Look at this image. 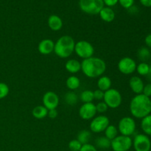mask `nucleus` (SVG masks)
<instances>
[{"mask_svg": "<svg viewBox=\"0 0 151 151\" xmlns=\"http://www.w3.org/2000/svg\"><path fill=\"white\" fill-rule=\"evenodd\" d=\"M106 63L102 58L97 57L88 58L81 62V71L89 78H97L105 73Z\"/></svg>", "mask_w": 151, "mask_h": 151, "instance_id": "obj_1", "label": "nucleus"}, {"mask_svg": "<svg viewBox=\"0 0 151 151\" xmlns=\"http://www.w3.org/2000/svg\"><path fill=\"white\" fill-rule=\"evenodd\" d=\"M129 109L134 117L143 119L151 113L150 98L143 94H137L131 100Z\"/></svg>", "mask_w": 151, "mask_h": 151, "instance_id": "obj_2", "label": "nucleus"}, {"mask_svg": "<svg viewBox=\"0 0 151 151\" xmlns=\"http://www.w3.org/2000/svg\"><path fill=\"white\" fill-rule=\"evenodd\" d=\"M75 41L69 35H63L55 43L54 52L60 58H67L75 52Z\"/></svg>", "mask_w": 151, "mask_h": 151, "instance_id": "obj_3", "label": "nucleus"}, {"mask_svg": "<svg viewBox=\"0 0 151 151\" xmlns=\"http://www.w3.org/2000/svg\"><path fill=\"white\" fill-rule=\"evenodd\" d=\"M80 9L89 15L99 14L104 7L103 0H79Z\"/></svg>", "mask_w": 151, "mask_h": 151, "instance_id": "obj_4", "label": "nucleus"}, {"mask_svg": "<svg viewBox=\"0 0 151 151\" xmlns=\"http://www.w3.org/2000/svg\"><path fill=\"white\" fill-rule=\"evenodd\" d=\"M103 102L110 109H117L122 104V95L118 90L111 88L108 91H105Z\"/></svg>", "mask_w": 151, "mask_h": 151, "instance_id": "obj_5", "label": "nucleus"}, {"mask_svg": "<svg viewBox=\"0 0 151 151\" xmlns=\"http://www.w3.org/2000/svg\"><path fill=\"white\" fill-rule=\"evenodd\" d=\"M75 52L78 57L84 60L92 57L94 53V49L91 43L85 40H81L75 43Z\"/></svg>", "mask_w": 151, "mask_h": 151, "instance_id": "obj_6", "label": "nucleus"}, {"mask_svg": "<svg viewBox=\"0 0 151 151\" xmlns=\"http://www.w3.org/2000/svg\"><path fill=\"white\" fill-rule=\"evenodd\" d=\"M136 122L134 118L130 116H124L118 123V131L121 135L131 137L136 131Z\"/></svg>", "mask_w": 151, "mask_h": 151, "instance_id": "obj_7", "label": "nucleus"}, {"mask_svg": "<svg viewBox=\"0 0 151 151\" xmlns=\"http://www.w3.org/2000/svg\"><path fill=\"white\" fill-rule=\"evenodd\" d=\"M133 145L131 137L118 135L111 142V147L114 151H128Z\"/></svg>", "mask_w": 151, "mask_h": 151, "instance_id": "obj_8", "label": "nucleus"}, {"mask_svg": "<svg viewBox=\"0 0 151 151\" xmlns=\"http://www.w3.org/2000/svg\"><path fill=\"white\" fill-rule=\"evenodd\" d=\"M109 125H110V120L109 117L104 115H99L93 118L90 123L89 128L93 133L99 134V133L104 132Z\"/></svg>", "mask_w": 151, "mask_h": 151, "instance_id": "obj_9", "label": "nucleus"}, {"mask_svg": "<svg viewBox=\"0 0 151 151\" xmlns=\"http://www.w3.org/2000/svg\"><path fill=\"white\" fill-rule=\"evenodd\" d=\"M135 151H150L151 141L148 136L139 134L135 136L133 140V145Z\"/></svg>", "mask_w": 151, "mask_h": 151, "instance_id": "obj_10", "label": "nucleus"}, {"mask_svg": "<svg viewBox=\"0 0 151 151\" xmlns=\"http://www.w3.org/2000/svg\"><path fill=\"white\" fill-rule=\"evenodd\" d=\"M137 63L130 57H124L118 62L117 68L123 75H131L137 69Z\"/></svg>", "mask_w": 151, "mask_h": 151, "instance_id": "obj_11", "label": "nucleus"}, {"mask_svg": "<svg viewBox=\"0 0 151 151\" xmlns=\"http://www.w3.org/2000/svg\"><path fill=\"white\" fill-rule=\"evenodd\" d=\"M59 97L54 91H47L43 96V106L48 111L57 109L59 105Z\"/></svg>", "mask_w": 151, "mask_h": 151, "instance_id": "obj_12", "label": "nucleus"}, {"mask_svg": "<svg viewBox=\"0 0 151 151\" xmlns=\"http://www.w3.org/2000/svg\"><path fill=\"white\" fill-rule=\"evenodd\" d=\"M97 114L96 106L93 103H83L79 109V115L84 120H90L95 116Z\"/></svg>", "mask_w": 151, "mask_h": 151, "instance_id": "obj_13", "label": "nucleus"}, {"mask_svg": "<svg viewBox=\"0 0 151 151\" xmlns=\"http://www.w3.org/2000/svg\"><path fill=\"white\" fill-rule=\"evenodd\" d=\"M54 41L50 38H46L40 41L38 45V50L41 55H47L54 52Z\"/></svg>", "mask_w": 151, "mask_h": 151, "instance_id": "obj_14", "label": "nucleus"}, {"mask_svg": "<svg viewBox=\"0 0 151 151\" xmlns=\"http://www.w3.org/2000/svg\"><path fill=\"white\" fill-rule=\"evenodd\" d=\"M129 86L133 92L137 94H142L145 84L139 77L133 76L129 80Z\"/></svg>", "mask_w": 151, "mask_h": 151, "instance_id": "obj_15", "label": "nucleus"}, {"mask_svg": "<svg viewBox=\"0 0 151 151\" xmlns=\"http://www.w3.org/2000/svg\"><path fill=\"white\" fill-rule=\"evenodd\" d=\"M48 26L52 31H59L63 27V21L57 15H51L48 19Z\"/></svg>", "mask_w": 151, "mask_h": 151, "instance_id": "obj_16", "label": "nucleus"}, {"mask_svg": "<svg viewBox=\"0 0 151 151\" xmlns=\"http://www.w3.org/2000/svg\"><path fill=\"white\" fill-rule=\"evenodd\" d=\"M65 68L71 74H76L81 70V63L76 59H69L66 62Z\"/></svg>", "mask_w": 151, "mask_h": 151, "instance_id": "obj_17", "label": "nucleus"}, {"mask_svg": "<svg viewBox=\"0 0 151 151\" xmlns=\"http://www.w3.org/2000/svg\"><path fill=\"white\" fill-rule=\"evenodd\" d=\"M100 18L105 22H111L115 19V13L109 7H103L99 13Z\"/></svg>", "mask_w": 151, "mask_h": 151, "instance_id": "obj_18", "label": "nucleus"}, {"mask_svg": "<svg viewBox=\"0 0 151 151\" xmlns=\"http://www.w3.org/2000/svg\"><path fill=\"white\" fill-rule=\"evenodd\" d=\"M97 87H98V89L101 90L104 92L108 91L111 87V80L109 77L102 75L97 81Z\"/></svg>", "mask_w": 151, "mask_h": 151, "instance_id": "obj_19", "label": "nucleus"}, {"mask_svg": "<svg viewBox=\"0 0 151 151\" xmlns=\"http://www.w3.org/2000/svg\"><path fill=\"white\" fill-rule=\"evenodd\" d=\"M48 110L44 106H37L32 109V114L35 119H42L47 116Z\"/></svg>", "mask_w": 151, "mask_h": 151, "instance_id": "obj_20", "label": "nucleus"}, {"mask_svg": "<svg viewBox=\"0 0 151 151\" xmlns=\"http://www.w3.org/2000/svg\"><path fill=\"white\" fill-rule=\"evenodd\" d=\"M66 87L71 91L78 89L81 86V81L76 76H70L67 78L66 81Z\"/></svg>", "mask_w": 151, "mask_h": 151, "instance_id": "obj_21", "label": "nucleus"}, {"mask_svg": "<svg viewBox=\"0 0 151 151\" xmlns=\"http://www.w3.org/2000/svg\"><path fill=\"white\" fill-rule=\"evenodd\" d=\"M141 128L145 135L151 136V114L142 119Z\"/></svg>", "mask_w": 151, "mask_h": 151, "instance_id": "obj_22", "label": "nucleus"}, {"mask_svg": "<svg viewBox=\"0 0 151 151\" xmlns=\"http://www.w3.org/2000/svg\"><path fill=\"white\" fill-rule=\"evenodd\" d=\"M111 140L106 138V137H100L96 139V147L103 150H106L111 147Z\"/></svg>", "mask_w": 151, "mask_h": 151, "instance_id": "obj_23", "label": "nucleus"}, {"mask_svg": "<svg viewBox=\"0 0 151 151\" xmlns=\"http://www.w3.org/2000/svg\"><path fill=\"white\" fill-rule=\"evenodd\" d=\"M91 134L88 130H82L78 134L77 139L83 145L88 144L89 143L90 139H91Z\"/></svg>", "mask_w": 151, "mask_h": 151, "instance_id": "obj_24", "label": "nucleus"}, {"mask_svg": "<svg viewBox=\"0 0 151 151\" xmlns=\"http://www.w3.org/2000/svg\"><path fill=\"white\" fill-rule=\"evenodd\" d=\"M105 137L111 141L118 136V129L115 125H109L105 130Z\"/></svg>", "mask_w": 151, "mask_h": 151, "instance_id": "obj_25", "label": "nucleus"}, {"mask_svg": "<svg viewBox=\"0 0 151 151\" xmlns=\"http://www.w3.org/2000/svg\"><path fill=\"white\" fill-rule=\"evenodd\" d=\"M64 101L69 106H74L78 101V97L73 91H68L64 95Z\"/></svg>", "mask_w": 151, "mask_h": 151, "instance_id": "obj_26", "label": "nucleus"}, {"mask_svg": "<svg viewBox=\"0 0 151 151\" xmlns=\"http://www.w3.org/2000/svg\"><path fill=\"white\" fill-rule=\"evenodd\" d=\"M80 99L83 103H92L94 100V94L91 90H84L81 93Z\"/></svg>", "mask_w": 151, "mask_h": 151, "instance_id": "obj_27", "label": "nucleus"}, {"mask_svg": "<svg viewBox=\"0 0 151 151\" xmlns=\"http://www.w3.org/2000/svg\"><path fill=\"white\" fill-rule=\"evenodd\" d=\"M137 55H138V58L140 60H142L143 62H145V60H148V59L150 58L151 54L150 50H149V49L147 48V47H141V48L138 50Z\"/></svg>", "mask_w": 151, "mask_h": 151, "instance_id": "obj_28", "label": "nucleus"}, {"mask_svg": "<svg viewBox=\"0 0 151 151\" xmlns=\"http://www.w3.org/2000/svg\"><path fill=\"white\" fill-rule=\"evenodd\" d=\"M149 69H150V66L145 62H142L139 64L137 65L136 71L141 76H146L148 73Z\"/></svg>", "mask_w": 151, "mask_h": 151, "instance_id": "obj_29", "label": "nucleus"}, {"mask_svg": "<svg viewBox=\"0 0 151 151\" xmlns=\"http://www.w3.org/2000/svg\"><path fill=\"white\" fill-rule=\"evenodd\" d=\"M10 91L9 86L3 82H0V100L7 97Z\"/></svg>", "mask_w": 151, "mask_h": 151, "instance_id": "obj_30", "label": "nucleus"}, {"mask_svg": "<svg viewBox=\"0 0 151 151\" xmlns=\"http://www.w3.org/2000/svg\"><path fill=\"white\" fill-rule=\"evenodd\" d=\"M69 148L71 151H80L82 144L78 139H72L69 143Z\"/></svg>", "mask_w": 151, "mask_h": 151, "instance_id": "obj_31", "label": "nucleus"}, {"mask_svg": "<svg viewBox=\"0 0 151 151\" xmlns=\"http://www.w3.org/2000/svg\"><path fill=\"white\" fill-rule=\"evenodd\" d=\"M96 106V110H97V113L100 114H104L109 109V107L107 105L104 103V102H99Z\"/></svg>", "mask_w": 151, "mask_h": 151, "instance_id": "obj_32", "label": "nucleus"}, {"mask_svg": "<svg viewBox=\"0 0 151 151\" xmlns=\"http://www.w3.org/2000/svg\"><path fill=\"white\" fill-rule=\"evenodd\" d=\"M119 3L124 8L129 9L134 5V0H119Z\"/></svg>", "mask_w": 151, "mask_h": 151, "instance_id": "obj_33", "label": "nucleus"}, {"mask_svg": "<svg viewBox=\"0 0 151 151\" xmlns=\"http://www.w3.org/2000/svg\"><path fill=\"white\" fill-rule=\"evenodd\" d=\"M93 94H94V100H103V97H104V91H101L100 89H97L94 91H93Z\"/></svg>", "mask_w": 151, "mask_h": 151, "instance_id": "obj_34", "label": "nucleus"}, {"mask_svg": "<svg viewBox=\"0 0 151 151\" xmlns=\"http://www.w3.org/2000/svg\"><path fill=\"white\" fill-rule=\"evenodd\" d=\"M80 151H97V149L95 146L88 143V144L83 145Z\"/></svg>", "mask_w": 151, "mask_h": 151, "instance_id": "obj_35", "label": "nucleus"}, {"mask_svg": "<svg viewBox=\"0 0 151 151\" xmlns=\"http://www.w3.org/2000/svg\"><path fill=\"white\" fill-rule=\"evenodd\" d=\"M142 94L144 95H145L146 97H151V83H149L145 85L144 88H143Z\"/></svg>", "mask_w": 151, "mask_h": 151, "instance_id": "obj_36", "label": "nucleus"}, {"mask_svg": "<svg viewBox=\"0 0 151 151\" xmlns=\"http://www.w3.org/2000/svg\"><path fill=\"white\" fill-rule=\"evenodd\" d=\"M118 2H119V0H103L104 4H106L107 7H109L116 5Z\"/></svg>", "mask_w": 151, "mask_h": 151, "instance_id": "obj_37", "label": "nucleus"}, {"mask_svg": "<svg viewBox=\"0 0 151 151\" xmlns=\"http://www.w3.org/2000/svg\"><path fill=\"white\" fill-rule=\"evenodd\" d=\"M58 111L56 109H52V110L48 111V114H47V116L50 118V119H55L58 116Z\"/></svg>", "mask_w": 151, "mask_h": 151, "instance_id": "obj_38", "label": "nucleus"}, {"mask_svg": "<svg viewBox=\"0 0 151 151\" xmlns=\"http://www.w3.org/2000/svg\"><path fill=\"white\" fill-rule=\"evenodd\" d=\"M145 44L147 45V47L151 48V33L148 34V35L145 37Z\"/></svg>", "mask_w": 151, "mask_h": 151, "instance_id": "obj_39", "label": "nucleus"}, {"mask_svg": "<svg viewBox=\"0 0 151 151\" xmlns=\"http://www.w3.org/2000/svg\"><path fill=\"white\" fill-rule=\"evenodd\" d=\"M143 6L147 7H151V0H139Z\"/></svg>", "mask_w": 151, "mask_h": 151, "instance_id": "obj_40", "label": "nucleus"}, {"mask_svg": "<svg viewBox=\"0 0 151 151\" xmlns=\"http://www.w3.org/2000/svg\"><path fill=\"white\" fill-rule=\"evenodd\" d=\"M146 78H147V81H150L151 83V66H150V69H149V72L147 73V75H146Z\"/></svg>", "mask_w": 151, "mask_h": 151, "instance_id": "obj_41", "label": "nucleus"}, {"mask_svg": "<svg viewBox=\"0 0 151 151\" xmlns=\"http://www.w3.org/2000/svg\"><path fill=\"white\" fill-rule=\"evenodd\" d=\"M150 151H151V150H150Z\"/></svg>", "mask_w": 151, "mask_h": 151, "instance_id": "obj_42", "label": "nucleus"}]
</instances>
